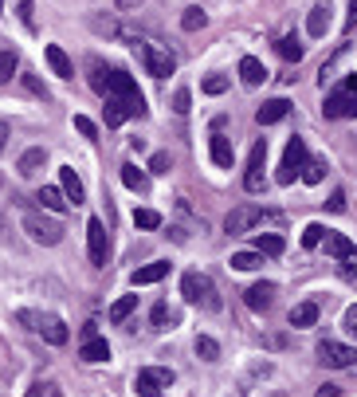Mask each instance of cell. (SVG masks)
<instances>
[{"label":"cell","mask_w":357,"mask_h":397,"mask_svg":"<svg viewBox=\"0 0 357 397\" xmlns=\"http://www.w3.org/2000/svg\"><path fill=\"white\" fill-rule=\"evenodd\" d=\"M102 114H106V126H122V122L130 119L126 107H122L118 99H110V95H106V107H102Z\"/></svg>","instance_id":"30"},{"label":"cell","mask_w":357,"mask_h":397,"mask_svg":"<svg viewBox=\"0 0 357 397\" xmlns=\"http://www.w3.org/2000/svg\"><path fill=\"white\" fill-rule=\"evenodd\" d=\"M346 330H349V335H357V303L346 311Z\"/></svg>","instance_id":"49"},{"label":"cell","mask_w":357,"mask_h":397,"mask_svg":"<svg viewBox=\"0 0 357 397\" xmlns=\"http://www.w3.org/2000/svg\"><path fill=\"white\" fill-rule=\"evenodd\" d=\"M298 173H302V181H307V185H322V177H326V161H307Z\"/></svg>","instance_id":"33"},{"label":"cell","mask_w":357,"mask_h":397,"mask_svg":"<svg viewBox=\"0 0 357 397\" xmlns=\"http://www.w3.org/2000/svg\"><path fill=\"white\" fill-rule=\"evenodd\" d=\"M189 102H192V95H189V87H181V90H173V110H177V114H189Z\"/></svg>","instance_id":"37"},{"label":"cell","mask_w":357,"mask_h":397,"mask_svg":"<svg viewBox=\"0 0 357 397\" xmlns=\"http://www.w3.org/2000/svg\"><path fill=\"white\" fill-rule=\"evenodd\" d=\"M28 397H59V389L51 386V382H36V386L28 389Z\"/></svg>","instance_id":"45"},{"label":"cell","mask_w":357,"mask_h":397,"mask_svg":"<svg viewBox=\"0 0 357 397\" xmlns=\"http://www.w3.org/2000/svg\"><path fill=\"white\" fill-rule=\"evenodd\" d=\"M346 90H357V75H349V79H346Z\"/></svg>","instance_id":"55"},{"label":"cell","mask_w":357,"mask_h":397,"mask_svg":"<svg viewBox=\"0 0 357 397\" xmlns=\"http://www.w3.org/2000/svg\"><path fill=\"white\" fill-rule=\"evenodd\" d=\"M102 95H110V99H118L122 107H126L130 119H146V99H141L138 83L130 79L126 71H110L106 83H102Z\"/></svg>","instance_id":"1"},{"label":"cell","mask_w":357,"mask_h":397,"mask_svg":"<svg viewBox=\"0 0 357 397\" xmlns=\"http://www.w3.org/2000/svg\"><path fill=\"white\" fill-rule=\"evenodd\" d=\"M330 213H346V193H342V189L330 197Z\"/></svg>","instance_id":"48"},{"label":"cell","mask_w":357,"mask_h":397,"mask_svg":"<svg viewBox=\"0 0 357 397\" xmlns=\"http://www.w3.org/2000/svg\"><path fill=\"white\" fill-rule=\"evenodd\" d=\"M169 386H173V370H165V366H146L134 377V393L138 397H158Z\"/></svg>","instance_id":"4"},{"label":"cell","mask_w":357,"mask_h":397,"mask_svg":"<svg viewBox=\"0 0 357 397\" xmlns=\"http://www.w3.org/2000/svg\"><path fill=\"white\" fill-rule=\"evenodd\" d=\"M75 130H79L83 138H94V134H99V126H94L87 114H75Z\"/></svg>","instance_id":"43"},{"label":"cell","mask_w":357,"mask_h":397,"mask_svg":"<svg viewBox=\"0 0 357 397\" xmlns=\"http://www.w3.org/2000/svg\"><path fill=\"white\" fill-rule=\"evenodd\" d=\"M59 189H63V197H67L71 205H83V201H87V189H83L79 173H75L71 166H63V169H59Z\"/></svg>","instance_id":"12"},{"label":"cell","mask_w":357,"mask_h":397,"mask_svg":"<svg viewBox=\"0 0 357 397\" xmlns=\"http://www.w3.org/2000/svg\"><path fill=\"white\" fill-rule=\"evenodd\" d=\"M16 16L24 20V28H36V16H31V0H16Z\"/></svg>","instance_id":"42"},{"label":"cell","mask_w":357,"mask_h":397,"mask_svg":"<svg viewBox=\"0 0 357 397\" xmlns=\"http://www.w3.org/2000/svg\"><path fill=\"white\" fill-rule=\"evenodd\" d=\"M322 236H326V229H322V224H307V229H302V248H318V244H322Z\"/></svg>","instance_id":"35"},{"label":"cell","mask_w":357,"mask_h":397,"mask_svg":"<svg viewBox=\"0 0 357 397\" xmlns=\"http://www.w3.org/2000/svg\"><path fill=\"white\" fill-rule=\"evenodd\" d=\"M255 252H259V256H279V252H283V236H275V232H259V236H255Z\"/></svg>","instance_id":"27"},{"label":"cell","mask_w":357,"mask_h":397,"mask_svg":"<svg viewBox=\"0 0 357 397\" xmlns=\"http://www.w3.org/2000/svg\"><path fill=\"white\" fill-rule=\"evenodd\" d=\"M322 244H326V252H330L334 260H346L349 252L357 248V244H354L349 236H342V232H330V229H326V236H322Z\"/></svg>","instance_id":"19"},{"label":"cell","mask_w":357,"mask_h":397,"mask_svg":"<svg viewBox=\"0 0 357 397\" xmlns=\"http://www.w3.org/2000/svg\"><path fill=\"white\" fill-rule=\"evenodd\" d=\"M134 307H138V295H122L114 307H110V323H126L130 315H134Z\"/></svg>","instance_id":"28"},{"label":"cell","mask_w":357,"mask_h":397,"mask_svg":"<svg viewBox=\"0 0 357 397\" xmlns=\"http://www.w3.org/2000/svg\"><path fill=\"white\" fill-rule=\"evenodd\" d=\"M134 224H138V229H158L161 217L153 209H138V213H134Z\"/></svg>","instance_id":"36"},{"label":"cell","mask_w":357,"mask_h":397,"mask_svg":"<svg viewBox=\"0 0 357 397\" xmlns=\"http://www.w3.org/2000/svg\"><path fill=\"white\" fill-rule=\"evenodd\" d=\"M24 232H28L36 244H48V248L63 240V224H59V220L43 217V213H36V209H24Z\"/></svg>","instance_id":"2"},{"label":"cell","mask_w":357,"mask_h":397,"mask_svg":"<svg viewBox=\"0 0 357 397\" xmlns=\"http://www.w3.org/2000/svg\"><path fill=\"white\" fill-rule=\"evenodd\" d=\"M87 240H90V260L102 268V264H106V229H102L99 217L87 220Z\"/></svg>","instance_id":"11"},{"label":"cell","mask_w":357,"mask_h":397,"mask_svg":"<svg viewBox=\"0 0 357 397\" xmlns=\"http://www.w3.org/2000/svg\"><path fill=\"white\" fill-rule=\"evenodd\" d=\"M122 185H126V189H134V193H146V189H149L146 169H141V166H134V161H126V166H122Z\"/></svg>","instance_id":"21"},{"label":"cell","mask_w":357,"mask_h":397,"mask_svg":"<svg viewBox=\"0 0 357 397\" xmlns=\"http://www.w3.org/2000/svg\"><path fill=\"white\" fill-rule=\"evenodd\" d=\"M346 28H357V0H349V24Z\"/></svg>","instance_id":"51"},{"label":"cell","mask_w":357,"mask_h":397,"mask_svg":"<svg viewBox=\"0 0 357 397\" xmlns=\"http://www.w3.org/2000/svg\"><path fill=\"white\" fill-rule=\"evenodd\" d=\"M181 295L189 299V303H200L204 311H220V295H216V288H212L209 276H197V271H189V276L181 279Z\"/></svg>","instance_id":"3"},{"label":"cell","mask_w":357,"mask_h":397,"mask_svg":"<svg viewBox=\"0 0 357 397\" xmlns=\"http://www.w3.org/2000/svg\"><path fill=\"white\" fill-rule=\"evenodd\" d=\"M209 154H212V161H216L220 169H232V161H236V149H232V142L224 138L220 130L209 138Z\"/></svg>","instance_id":"13"},{"label":"cell","mask_w":357,"mask_h":397,"mask_svg":"<svg viewBox=\"0 0 357 397\" xmlns=\"http://www.w3.org/2000/svg\"><path fill=\"white\" fill-rule=\"evenodd\" d=\"M79 358H83V362H106V358H110V342H106V338H99V335L87 338L83 350H79Z\"/></svg>","instance_id":"20"},{"label":"cell","mask_w":357,"mask_h":397,"mask_svg":"<svg viewBox=\"0 0 357 397\" xmlns=\"http://www.w3.org/2000/svg\"><path fill=\"white\" fill-rule=\"evenodd\" d=\"M197 358H204V362H216L220 358V342L209 335H197Z\"/></svg>","instance_id":"31"},{"label":"cell","mask_w":357,"mask_h":397,"mask_svg":"<svg viewBox=\"0 0 357 397\" xmlns=\"http://www.w3.org/2000/svg\"><path fill=\"white\" fill-rule=\"evenodd\" d=\"M204 24H209V16H204L200 8H185V16H181V28L185 32H200Z\"/></svg>","instance_id":"34"},{"label":"cell","mask_w":357,"mask_h":397,"mask_svg":"<svg viewBox=\"0 0 357 397\" xmlns=\"http://www.w3.org/2000/svg\"><path fill=\"white\" fill-rule=\"evenodd\" d=\"M12 71H16V55L12 51H0V83H8Z\"/></svg>","instance_id":"40"},{"label":"cell","mask_w":357,"mask_h":397,"mask_svg":"<svg viewBox=\"0 0 357 397\" xmlns=\"http://www.w3.org/2000/svg\"><path fill=\"white\" fill-rule=\"evenodd\" d=\"M28 87L36 90V95H43V99H48V90H43V83H40V79H31V75H28Z\"/></svg>","instance_id":"50"},{"label":"cell","mask_w":357,"mask_h":397,"mask_svg":"<svg viewBox=\"0 0 357 397\" xmlns=\"http://www.w3.org/2000/svg\"><path fill=\"white\" fill-rule=\"evenodd\" d=\"M169 318H173V315H169V307H165V303H158V307H153V323H158V327H165Z\"/></svg>","instance_id":"47"},{"label":"cell","mask_w":357,"mask_h":397,"mask_svg":"<svg viewBox=\"0 0 357 397\" xmlns=\"http://www.w3.org/2000/svg\"><path fill=\"white\" fill-rule=\"evenodd\" d=\"M259 264H263L259 252H236V256H232V268H236V271H255Z\"/></svg>","instance_id":"32"},{"label":"cell","mask_w":357,"mask_h":397,"mask_svg":"<svg viewBox=\"0 0 357 397\" xmlns=\"http://www.w3.org/2000/svg\"><path fill=\"white\" fill-rule=\"evenodd\" d=\"M200 87H204V95H224V90H228V79H224V75H209Z\"/></svg>","instance_id":"39"},{"label":"cell","mask_w":357,"mask_h":397,"mask_svg":"<svg viewBox=\"0 0 357 397\" xmlns=\"http://www.w3.org/2000/svg\"><path fill=\"white\" fill-rule=\"evenodd\" d=\"M337 264H342V276H346V279H349V283H357V248H354V252H349V256H346V260H337Z\"/></svg>","instance_id":"41"},{"label":"cell","mask_w":357,"mask_h":397,"mask_svg":"<svg viewBox=\"0 0 357 397\" xmlns=\"http://www.w3.org/2000/svg\"><path fill=\"white\" fill-rule=\"evenodd\" d=\"M318 358H322L326 366H334V370H346V366L357 362V350L346 346V342H322V346H318Z\"/></svg>","instance_id":"9"},{"label":"cell","mask_w":357,"mask_h":397,"mask_svg":"<svg viewBox=\"0 0 357 397\" xmlns=\"http://www.w3.org/2000/svg\"><path fill=\"white\" fill-rule=\"evenodd\" d=\"M287 110H290L287 99H271V102H263V107L255 110V119H259V126H275V122L287 119Z\"/></svg>","instance_id":"15"},{"label":"cell","mask_w":357,"mask_h":397,"mask_svg":"<svg viewBox=\"0 0 357 397\" xmlns=\"http://www.w3.org/2000/svg\"><path fill=\"white\" fill-rule=\"evenodd\" d=\"M16 318H20L24 327H31V330H40V327H43V318L36 315V311H20V315H16Z\"/></svg>","instance_id":"46"},{"label":"cell","mask_w":357,"mask_h":397,"mask_svg":"<svg viewBox=\"0 0 357 397\" xmlns=\"http://www.w3.org/2000/svg\"><path fill=\"white\" fill-rule=\"evenodd\" d=\"M239 79L248 83V87H259V83L267 79V67H263L255 55H244V60H239Z\"/></svg>","instance_id":"17"},{"label":"cell","mask_w":357,"mask_h":397,"mask_svg":"<svg viewBox=\"0 0 357 397\" xmlns=\"http://www.w3.org/2000/svg\"><path fill=\"white\" fill-rule=\"evenodd\" d=\"M149 173H169V154H149Z\"/></svg>","instance_id":"44"},{"label":"cell","mask_w":357,"mask_h":397,"mask_svg":"<svg viewBox=\"0 0 357 397\" xmlns=\"http://www.w3.org/2000/svg\"><path fill=\"white\" fill-rule=\"evenodd\" d=\"M134 4H141V0H118V8H134Z\"/></svg>","instance_id":"54"},{"label":"cell","mask_w":357,"mask_h":397,"mask_svg":"<svg viewBox=\"0 0 357 397\" xmlns=\"http://www.w3.org/2000/svg\"><path fill=\"white\" fill-rule=\"evenodd\" d=\"M271 295H275V283H251V288L244 291V299H248L251 311H267L271 307Z\"/></svg>","instance_id":"16"},{"label":"cell","mask_w":357,"mask_h":397,"mask_svg":"<svg viewBox=\"0 0 357 397\" xmlns=\"http://www.w3.org/2000/svg\"><path fill=\"white\" fill-rule=\"evenodd\" d=\"M307 32H310V36H326V32H330V4H318V8H310Z\"/></svg>","instance_id":"23"},{"label":"cell","mask_w":357,"mask_h":397,"mask_svg":"<svg viewBox=\"0 0 357 397\" xmlns=\"http://www.w3.org/2000/svg\"><path fill=\"white\" fill-rule=\"evenodd\" d=\"M43 166H48V149H43V146L28 149V154L20 158V173H24V177H36V173H40Z\"/></svg>","instance_id":"22"},{"label":"cell","mask_w":357,"mask_h":397,"mask_svg":"<svg viewBox=\"0 0 357 397\" xmlns=\"http://www.w3.org/2000/svg\"><path fill=\"white\" fill-rule=\"evenodd\" d=\"M318 397H337V386H322V389H318Z\"/></svg>","instance_id":"53"},{"label":"cell","mask_w":357,"mask_h":397,"mask_svg":"<svg viewBox=\"0 0 357 397\" xmlns=\"http://www.w3.org/2000/svg\"><path fill=\"white\" fill-rule=\"evenodd\" d=\"M43 55H48L51 71H55L59 79H75V63L67 60V51H63L59 43H48V48H43Z\"/></svg>","instance_id":"14"},{"label":"cell","mask_w":357,"mask_h":397,"mask_svg":"<svg viewBox=\"0 0 357 397\" xmlns=\"http://www.w3.org/2000/svg\"><path fill=\"white\" fill-rule=\"evenodd\" d=\"M4 146H8V126L0 122V154H4Z\"/></svg>","instance_id":"52"},{"label":"cell","mask_w":357,"mask_h":397,"mask_svg":"<svg viewBox=\"0 0 357 397\" xmlns=\"http://www.w3.org/2000/svg\"><path fill=\"white\" fill-rule=\"evenodd\" d=\"M263 161H267V142H255V149H251V166H248V177H244L248 193H259V189H263Z\"/></svg>","instance_id":"10"},{"label":"cell","mask_w":357,"mask_h":397,"mask_svg":"<svg viewBox=\"0 0 357 397\" xmlns=\"http://www.w3.org/2000/svg\"><path fill=\"white\" fill-rule=\"evenodd\" d=\"M0 229H4V217H0Z\"/></svg>","instance_id":"56"},{"label":"cell","mask_w":357,"mask_h":397,"mask_svg":"<svg viewBox=\"0 0 357 397\" xmlns=\"http://www.w3.org/2000/svg\"><path fill=\"white\" fill-rule=\"evenodd\" d=\"M326 119H357V90H334L326 95Z\"/></svg>","instance_id":"7"},{"label":"cell","mask_w":357,"mask_h":397,"mask_svg":"<svg viewBox=\"0 0 357 397\" xmlns=\"http://www.w3.org/2000/svg\"><path fill=\"white\" fill-rule=\"evenodd\" d=\"M259 220H263V209H259V205H239V209L228 213V220H224V232L239 236V232H248L251 224H259Z\"/></svg>","instance_id":"8"},{"label":"cell","mask_w":357,"mask_h":397,"mask_svg":"<svg viewBox=\"0 0 357 397\" xmlns=\"http://www.w3.org/2000/svg\"><path fill=\"white\" fill-rule=\"evenodd\" d=\"M169 276V264L165 260H153V264H146V268L134 271V288H146V283H158V279Z\"/></svg>","instance_id":"18"},{"label":"cell","mask_w":357,"mask_h":397,"mask_svg":"<svg viewBox=\"0 0 357 397\" xmlns=\"http://www.w3.org/2000/svg\"><path fill=\"white\" fill-rule=\"evenodd\" d=\"M43 338H48L51 346H63V342H67L71 338V330H67V323H59V318H48V323H43Z\"/></svg>","instance_id":"26"},{"label":"cell","mask_w":357,"mask_h":397,"mask_svg":"<svg viewBox=\"0 0 357 397\" xmlns=\"http://www.w3.org/2000/svg\"><path fill=\"white\" fill-rule=\"evenodd\" d=\"M90 28L99 32V36H114V32H118V24L110 20V16H90Z\"/></svg>","instance_id":"38"},{"label":"cell","mask_w":357,"mask_h":397,"mask_svg":"<svg viewBox=\"0 0 357 397\" xmlns=\"http://www.w3.org/2000/svg\"><path fill=\"white\" fill-rule=\"evenodd\" d=\"M307 166V142L302 138H290L287 142V154H283V166H279V185H290L295 173Z\"/></svg>","instance_id":"6"},{"label":"cell","mask_w":357,"mask_h":397,"mask_svg":"<svg viewBox=\"0 0 357 397\" xmlns=\"http://www.w3.org/2000/svg\"><path fill=\"white\" fill-rule=\"evenodd\" d=\"M0 12H4V0H0Z\"/></svg>","instance_id":"57"},{"label":"cell","mask_w":357,"mask_h":397,"mask_svg":"<svg viewBox=\"0 0 357 397\" xmlns=\"http://www.w3.org/2000/svg\"><path fill=\"white\" fill-rule=\"evenodd\" d=\"M314 323H318V303H298V307L290 311V327L307 330V327H314Z\"/></svg>","instance_id":"24"},{"label":"cell","mask_w":357,"mask_h":397,"mask_svg":"<svg viewBox=\"0 0 357 397\" xmlns=\"http://www.w3.org/2000/svg\"><path fill=\"white\" fill-rule=\"evenodd\" d=\"M40 201H43V209H48V213H67V205H71V201L63 197V189H55V185H43L40 189Z\"/></svg>","instance_id":"25"},{"label":"cell","mask_w":357,"mask_h":397,"mask_svg":"<svg viewBox=\"0 0 357 397\" xmlns=\"http://www.w3.org/2000/svg\"><path fill=\"white\" fill-rule=\"evenodd\" d=\"M138 55H141V63H146V71L153 79H165V75H173V67H177V60H173L165 48H158V43H138Z\"/></svg>","instance_id":"5"},{"label":"cell","mask_w":357,"mask_h":397,"mask_svg":"<svg viewBox=\"0 0 357 397\" xmlns=\"http://www.w3.org/2000/svg\"><path fill=\"white\" fill-rule=\"evenodd\" d=\"M279 55H283L287 63L302 60V43H298V36H283V40H279Z\"/></svg>","instance_id":"29"}]
</instances>
